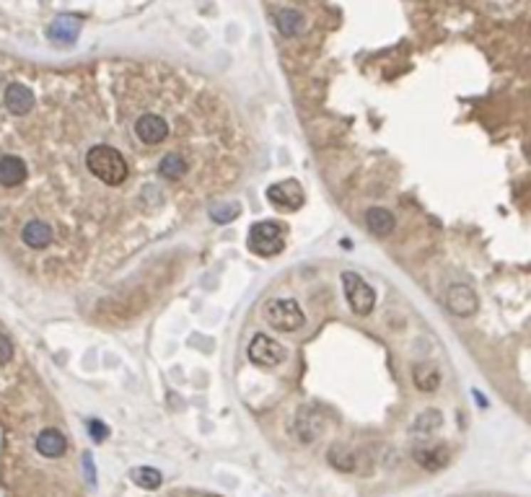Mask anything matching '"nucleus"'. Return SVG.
Returning <instances> with one entry per match:
<instances>
[{
    "mask_svg": "<svg viewBox=\"0 0 531 497\" xmlns=\"http://www.w3.org/2000/svg\"><path fill=\"white\" fill-rule=\"evenodd\" d=\"M86 166L88 171L99 179L101 184L107 187H120L127 182V161L115 145H107V142H99V145H91L86 153Z\"/></svg>",
    "mask_w": 531,
    "mask_h": 497,
    "instance_id": "obj_1",
    "label": "nucleus"
},
{
    "mask_svg": "<svg viewBox=\"0 0 531 497\" xmlns=\"http://www.w3.org/2000/svg\"><path fill=\"white\" fill-rule=\"evenodd\" d=\"M246 246L259 256H275L285 248V234H283V226L275 221L265 223H254L249 231V239H246Z\"/></svg>",
    "mask_w": 531,
    "mask_h": 497,
    "instance_id": "obj_2",
    "label": "nucleus"
},
{
    "mask_svg": "<svg viewBox=\"0 0 531 497\" xmlns=\"http://www.w3.org/2000/svg\"><path fill=\"white\" fill-rule=\"evenodd\" d=\"M265 319L273 324L275 329L280 332H295V329L303 327V311L301 305L295 303L293 298H278V300H270L265 308Z\"/></svg>",
    "mask_w": 531,
    "mask_h": 497,
    "instance_id": "obj_3",
    "label": "nucleus"
},
{
    "mask_svg": "<svg viewBox=\"0 0 531 497\" xmlns=\"http://www.w3.org/2000/svg\"><path fill=\"white\" fill-rule=\"evenodd\" d=\"M342 285H345V295H347V303L355 313H371L374 311V303H376V293L374 288L358 277L355 272H345L342 275Z\"/></svg>",
    "mask_w": 531,
    "mask_h": 497,
    "instance_id": "obj_4",
    "label": "nucleus"
},
{
    "mask_svg": "<svg viewBox=\"0 0 531 497\" xmlns=\"http://www.w3.org/2000/svg\"><path fill=\"white\" fill-rule=\"evenodd\" d=\"M132 132H135L137 142H143V145H161L169 137V122L161 114L145 112L135 120Z\"/></svg>",
    "mask_w": 531,
    "mask_h": 497,
    "instance_id": "obj_5",
    "label": "nucleus"
},
{
    "mask_svg": "<svg viewBox=\"0 0 531 497\" xmlns=\"http://www.w3.org/2000/svg\"><path fill=\"white\" fill-rule=\"evenodd\" d=\"M246 352H249V360L254 362V365H259V368H275V365H280V362L285 360L283 345H278L273 337H265V334H257V337L251 340Z\"/></svg>",
    "mask_w": 531,
    "mask_h": 497,
    "instance_id": "obj_6",
    "label": "nucleus"
},
{
    "mask_svg": "<svg viewBox=\"0 0 531 497\" xmlns=\"http://www.w3.org/2000/svg\"><path fill=\"white\" fill-rule=\"evenodd\" d=\"M267 199L273 202L275 207L280 210H298L303 205V189L295 179H288V182H280V184H273L267 189Z\"/></svg>",
    "mask_w": 531,
    "mask_h": 497,
    "instance_id": "obj_7",
    "label": "nucleus"
},
{
    "mask_svg": "<svg viewBox=\"0 0 531 497\" xmlns=\"http://www.w3.org/2000/svg\"><path fill=\"white\" fill-rule=\"evenodd\" d=\"M3 101H6L8 112L16 114V117H23V114H29L31 109H34L36 96L26 83L14 80V83H8L6 93H3Z\"/></svg>",
    "mask_w": 531,
    "mask_h": 497,
    "instance_id": "obj_8",
    "label": "nucleus"
},
{
    "mask_svg": "<svg viewBox=\"0 0 531 497\" xmlns=\"http://www.w3.org/2000/svg\"><path fill=\"white\" fill-rule=\"evenodd\" d=\"M446 305L453 316H472L477 311V293L469 285H451L446 293Z\"/></svg>",
    "mask_w": 531,
    "mask_h": 497,
    "instance_id": "obj_9",
    "label": "nucleus"
},
{
    "mask_svg": "<svg viewBox=\"0 0 531 497\" xmlns=\"http://www.w3.org/2000/svg\"><path fill=\"white\" fill-rule=\"evenodd\" d=\"M26 177H29V169L23 164V158L14 156V153L0 158V187H6V189L21 187Z\"/></svg>",
    "mask_w": 531,
    "mask_h": 497,
    "instance_id": "obj_10",
    "label": "nucleus"
},
{
    "mask_svg": "<svg viewBox=\"0 0 531 497\" xmlns=\"http://www.w3.org/2000/svg\"><path fill=\"white\" fill-rule=\"evenodd\" d=\"M55 239V231H52L50 223L44 221H29L21 228V241L29 248H47Z\"/></svg>",
    "mask_w": 531,
    "mask_h": 497,
    "instance_id": "obj_11",
    "label": "nucleus"
},
{
    "mask_svg": "<svg viewBox=\"0 0 531 497\" xmlns=\"http://www.w3.org/2000/svg\"><path fill=\"white\" fill-rule=\"evenodd\" d=\"M36 451L44 456V459H58V456L65 454V448H68V441H65V435L60 433V430H42V433L36 435L34 441Z\"/></svg>",
    "mask_w": 531,
    "mask_h": 497,
    "instance_id": "obj_12",
    "label": "nucleus"
},
{
    "mask_svg": "<svg viewBox=\"0 0 531 497\" xmlns=\"http://www.w3.org/2000/svg\"><path fill=\"white\" fill-rule=\"evenodd\" d=\"M187 171H189L187 158L182 156V153H166V156L161 158V164H158V174H161L166 182H179Z\"/></svg>",
    "mask_w": 531,
    "mask_h": 497,
    "instance_id": "obj_13",
    "label": "nucleus"
},
{
    "mask_svg": "<svg viewBox=\"0 0 531 497\" xmlns=\"http://www.w3.org/2000/svg\"><path fill=\"white\" fill-rule=\"evenodd\" d=\"M366 226L374 236H389L394 231V215L387 207H371L366 213Z\"/></svg>",
    "mask_w": 531,
    "mask_h": 497,
    "instance_id": "obj_14",
    "label": "nucleus"
},
{
    "mask_svg": "<svg viewBox=\"0 0 531 497\" xmlns=\"http://www.w3.org/2000/svg\"><path fill=\"white\" fill-rule=\"evenodd\" d=\"M415 461L428 471H438L443 469L448 464V451L443 446H436V448H417L415 451Z\"/></svg>",
    "mask_w": 531,
    "mask_h": 497,
    "instance_id": "obj_15",
    "label": "nucleus"
},
{
    "mask_svg": "<svg viewBox=\"0 0 531 497\" xmlns=\"http://www.w3.org/2000/svg\"><path fill=\"white\" fill-rule=\"evenodd\" d=\"M322 417L319 414H306L301 412L298 414V419H295V433H298V438H301L303 443H311L319 438V433H322Z\"/></svg>",
    "mask_w": 531,
    "mask_h": 497,
    "instance_id": "obj_16",
    "label": "nucleus"
},
{
    "mask_svg": "<svg viewBox=\"0 0 531 497\" xmlns=\"http://www.w3.org/2000/svg\"><path fill=\"white\" fill-rule=\"evenodd\" d=\"M275 23H278L283 36H298L303 28V16L298 11H293V8H285V11L275 16Z\"/></svg>",
    "mask_w": 531,
    "mask_h": 497,
    "instance_id": "obj_17",
    "label": "nucleus"
},
{
    "mask_svg": "<svg viewBox=\"0 0 531 497\" xmlns=\"http://www.w3.org/2000/svg\"><path fill=\"white\" fill-rule=\"evenodd\" d=\"M78 31H80V23L75 21V19H70V16H60L50 26V36L52 39H58V42H73V39L78 36Z\"/></svg>",
    "mask_w": 531,
    "mask_h": 497,
    "instance_id": "obj_18",
    "label": "nucleus"
},
{
    "mask_svg": "<svg viewBox=\"0 0 531 497\" xmlns=\"http://www.w3.org/2000/svg\"><path fill=\"white\" fill-rule=\"evenodd\" d=\"M412 381L420 391H436L441 384V373L431 365H415V373H412Z\"/></svg>",
    "mask_w": 531,
    "mask_h": 497,
    "instance_id": "obj_19",
    "label": "nucleus"
},
{
    "mask_svg": "<svg viewBox=\"0 0 531 497\" xmlns=\"http://www.w3.org/2000/svg\"><path fill=\"white\" fill-rule=\"evenodd\" d=\"M130 476H132V482L140 484V487H145V490H156V487H161V482H164L161 471L151 469V466H140V469H132V471H130Z\"/></svg>",
    "mask_w": 531,
    "mask_h": 497,
    "instance_id": "obj_20",
    "label": "nucleus"
},
{
    "mask_svg": "<svg viewBox=\"0 0 531 497\" xmlns=\"http://www.w3.org/2000/svg\"><path fill=\"white\" fill-rule=\"evenodd\" d=\"M441 422H443V419H441V414L438 412H423L420 417H417L412 430H415V433H433V430L441 427Z\"/></svg>",
    "mask_w": 531,
    "mask_h": 497,
    "instance_id": "obj_21",
    "label": "nucleus"
},
{
    "mask_svg": "<svg viewBox=\"0 0 531 497\" xmlns=\"http://www.w3.org/2000/svg\"><path fill=\"white\" fill-rule=\"evenodd\" d=\"M210 215H213V221L216 223H228L238 215V207L236 205H216V207H210Z\"/></svg>",
    "mask_w": 531,
    "mask_h": 497,
    "instance_id": "obj_22",
    "label": "nucleus"
},
{
    "mask_svg": "<svg viewBox=\"0 0 531 497\" xmlns=\"http://www.w3.org/2000/svg\"><path fill=\"white\" fill-rule=\"evenodd\" d=\"M11 357H14V342L0 332V362H8Z\"/></svg>",
    "mask_w": 531,
    "mask_h": 497,
    "instance_id": "obj_23",
    "label": "nucleus"
},
{
    "mask_svg": "<svg viewBox=\"0 0 531 497\" xmlns=\"http://www.w3.org/2000/svg\"><path fill=\"white\" fill-rule=\"evenodd\" d=\"M88 427H91V438H94L96 443L104 441V438H107V433H109L107 425H104V422H96V419H94V422H88Z\"/></svg>",
    "mask_w": 531,
    "mask_h": 497,
    "instance_id": "obj_24",
    "label": "nucleus"
},
{
    "mask_svg": "<svg viewBox=\"0 0 531 497\" xmlns=\"http://www.w3.org/2000/svg\"><path fill=\"white\" fill-rule=\"evenodd\" d=\"M83 466H86L88 482H94V466H91V456H86V459H83Z\"/></svg>",
    "mask_w": 531,
    "mask_h": 497,
    "instance_id": "obj_25",
    "label": "nucleus"
}]
</instances>
